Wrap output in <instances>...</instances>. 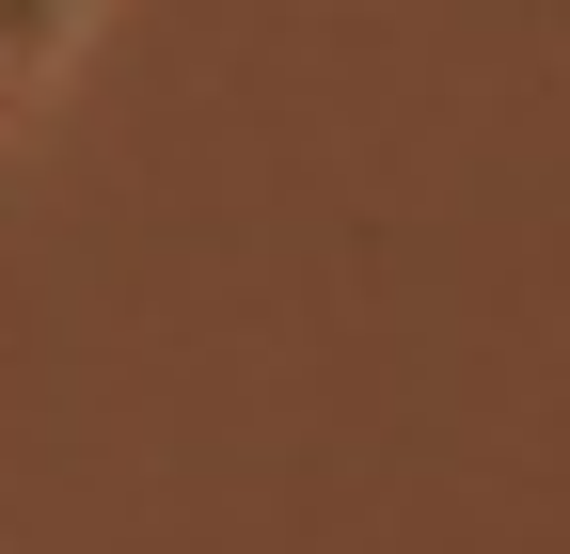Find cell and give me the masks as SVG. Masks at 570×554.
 Returning <instances> with one entry per match:
<instances>
[{"label":"cell","instance_id":"obj_1","mask_svg":"<svg viewBox=\"0 0 570 554\" xmlns=\"http://www.w3.org/2000/svg\"><path fill=\"white\" fill-rule=\"evenodd\" d=\"M80 17H96V0H0V63H17V80H48V63L80 48Z\"/></svg>","mask_w":570,"mask_h":554},{"label":"cell","instance_id":"obj_2","mask_svg":"<svg viewBox=\"0 0 570 554\" xmlns=\"http://www.w3.org/2000/svg\"><path fill=\"white\" fill-rule=\"evenodd\" d=\"M0 96H17V63H0Z\"/></svg>","mask_w":570,"mask_h":554}]
</instances>
